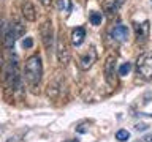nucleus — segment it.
Returning <instances> with one entry per match:
<instances>
[{"label":"nucleus","instance_id":"1","mask_svg":"<svg viewBox=\"0 0 152 142\" xmlns=\"http://www.w3.org/2000/svg\"><path fill=\"white\" fill-rule=\"evenodd\" d=\"M24 76L26 80L33 92H37V87L41 82V76H43V63H41V57L35 54L30 55L26 60V66H24Z\"/></svg>","mask_w":152,"mask_h":142},{"label":"nucleus","instance_id":"2","mask_svg":"<svg viewBox=\"0 0 152 142\" xmlns=\"http://www.w3.org/2000/svg\"><path fill=\"white\" fill-rule=\"evenodd\" d=\"M3 82L8 88L18 90L21 87V74H19V65L16 59H10L7 62V65L3 66V73H2Z\"/></svg>","mask_w":152,"mask_h":142},{"label":"nucleus","instance_id":"3","mask_svg":"<svg viewBox=\"0 0 152 142\" xmlns=\"http://www.w3.org/2000/svg\"><path fill=\"white\" fill-rule=\"evenodd\" d=\"M40 36H41L43 44H45V49L48 52H51L52 46H54V30H52V22L49 19L40 25Z\"/></svg>","mask_w":152,"mask_h":142},{"label":"nucleus","instance_id":"4","mask_svg":"<svg viewBox=\"0 0 152 142\" xmlns=\"http://www.w3.org/2000/svg\"><path fill=\"white\" fill-rule=\"evenodd\" d=\"M136 70L140 76L147 80H152V54L141 55L136 62Z\"/></svg>","mask_w":152,"mask_h":142},{"label":"nucleus","instance_id":"5","mask_svg":"<svg viewBox=\"0 0 152 142\" xmlns=\"http://www.w3.org/2000/svg\"><path fill=\"white\" fill-rule=\"evenodd\" d=\"M116 57L108 55L104 60V79H106L108 85L116 87L117 85V78H116Z\"/></svg>","mask_w":152,"mask_h":142},{"label":"nucleus","instance_id":"6","mask_svg":"<svg viewBox=\"0 0 152 142\" xmlns=\"http://www.w3.org/2000/svg\"><path fill=\"white\" fill-rule=\"evenodd\" d=\"M57 59H59V63L60 65H68L70 62V51H68V46H66V41H65V36L64 33H59L57 36Z\"/></svg>","mask_w":152,"mask_h":142},{"label":"nucleus","instance_id":"7","mask_svg":"<svg viewBox=\"0 0 152 142\" xmlns=\"http://www.w3.org/2000/svg\"><path fill=\"white\" fill-rule=\"evenodd\" d=\"M135 28V35H136V43L138 44H144L149 38V21H144L141 24H133Z\"/></svg>","mask_w":152,"mask_h":142},{"label":"nucleus","instance_id":"8","mask_svg":"<svg viewBox=\"0 0 152 142\" xmlns=\"http://www.w3.org/2000/svg\"><path fill=\"white\" fill-rule=\"evenodd\" d=\"M95 60H97V52H95L94 47H90L89 52H86V54L79 59V68L83 71H87L92 68V65L95 63Z\"/></svg>","mask_w":152,"mask_h":142},{"label":"nucleus","instance_id":"9","mask_svg":"<svg viewBox=\"0 0 152 142\" xmlns=\"http://www.w3.org/2000/svg\"><path fill=\"white\" fill-rule=\"evenodd\" d=\"M18 32L14 30V27H13V24H10V25H7V32H5V36H3V46H5V49H13L14 47V43H16L18 40Z\"/></svg>","mask_w":152,"mask_h":142},{"label":"nucleus","instance_id":"10","mask_svg":"<svg viewBox=\"0 0 152 142\" xmlns=\"http://www.w3.org/2000/svg\"><path fill=\"white\" fill-rule=\"evenodd\" d=\"M21 13L22 16L26 17V21L28 22H35L37 21V11H35V7L28 2V0H24L22 5H21Z\"/></svg>","mask_w":152,"mask_h":142},{"label":"nucleus","instance_id":"11","mask_svg":"<svg viewBox=\"0 0 152 142\" xmlns=\"http://www.w3.org/2000/svg\"><path fill=\"white\" fill-rule=\"evenodd\" d=\"M111 36H113V40H116L119 43L127 41V38H128V28L125 25H122V24H117V25H114L111 28Z\"/></svg>","mask_w":152,"mask_h":142},{"label":"nucleus","instance_id":"12","mask_svg":"<svg viewBox=\"0 0 152 142\" xmlns=\"http://www.w3.org/2000/svg\"><path fill=\"white\" fill-rule=\"evenodd\" d=\"M84 38H86V28L84 27H76L71 30V43H73L75 46L83 44Z\"/></svg>","mask_w":152,"mask_h":142},{"label":"nucleus","instance_id":"13","mask_svg":"<svg viewBox=\"0 0 152 142\" xmlns=\"http://www.w3.org/2000/svg\"><path fill=\"white\" fill-rule=\"evenodd\" d=\"M102 19H103L102 13H97V11H92V13H90V16H89V21H90L92 25H98V24H102Z\"/></svg>","mask_w":152,"mask_h":142},{"label":"nucleus","instance_id":"14","mask_svg":"<svg viewBox=\"0 0 152 142\" xmlns=\"http://www.w3.org/2000/svg\"><path fill=\"white\" fill-rule=\"evenodd\" d=\"M57 8L60 9H66V11H71V2L70 0H57Z\"/></svg>","mask_w":152,"mask_h":142},{"label":"nucleus","instance_id":"15","mask_svg":"<svg viewBox=\"0 0 152 142\" xmlns=\"http://www.w3.org/2000/svg\"><path fill=\"white\" fill-rule=\"evenodd\" d=\"M128 137H130V133H128L127 130H119V131L116 133V139L121 141V142H125Z\"/></svg>","mask_w":152,"mask_h":142},{"label":"nucleus","instance_id":"16","mask_svg":"<svg viewBox=\"0 0 152 142\" xmlns=\"http://www.w3.org/2000/svg\"><path fill=\"white\" fill-rule=\"evenodd\" d=\"M130 70H132V63H122L121 65V68H119V74L121 76H125V74H128L130 73Z\"/></svg>","mask_w":152,"mask_h":142},{"label":"nucleus","instance_id":"17","mask_svg":"<svg viewBox=\"0 0 152 142\" xmlns=\"http://www.w3.org/2000/svg\"><path fill=\"white\" fill-rule=\"evenodd\" d=\"M32 46H33V40L30 36H27V38H24V40H22V47H24V49H30Z\"/></svg>","mask_w":152,"mask_h":142},{"label":"nucleus","instance_id":"18","mask_svg":"<svg viewBox=\"0 0 152 142\" xmlns=\"http://www.w3.org/2000/svg\"><path fill=\"white\" fill-rule=\"evenodd\" d=\"M135 128H136L138 131H144V130H147V125H146V123H138Z\"/></svg>","mask_w":152,"mask_h":142},{"label":"nucleus","instance_id":"19","mask_svg":"<svg viewBox=\"0 0 152 142\" xmlns=\"http://www.w3.org/2000/svg\"><path fill=\"white\" fill-rule=\"evenodd\" d=\"M40 3H41L45 8H51V3H52V0H40Z\"/></svg>","mask_w":152,"mask_h":142},{"label":"nucleus","instance_id":"20","mask_svg":"<svg viewBox=\"0 0 152 142\" xmlns=\"http://www.w3.org/2000/svg\"><path fill=\"white\" fill-rule=\"evenodd\" d=\"M144 142H152V134L146 136V137H144Z\"/></svg>","mask_w":152,"mask_h":142},{"label":"nucleus","instance_id":"21","mask_svg":"<svg viewBox=\"0 0 152 142\" xmlns=\"http://www.w3.org/2000/svg\"><path fill=\"white\" fill-rule=\"evenodd\" d=\"M65 142H79L78 139H68V141H65Z\"/></svg>","mask_w":152,"mask_h":142}]
</instances>
